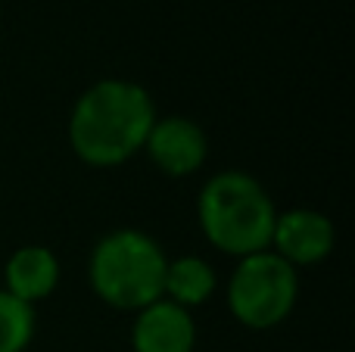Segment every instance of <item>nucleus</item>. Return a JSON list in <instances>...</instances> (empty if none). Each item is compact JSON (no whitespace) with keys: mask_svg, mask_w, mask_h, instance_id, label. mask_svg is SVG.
<instances>
[{"mask_svg":"<svg viewBox=\"0 0 355 352\" xmlns=\"http://www.w3.org/2000/svg\"><path fill=\"white\" fill-rule=\"evenodd\" d=\"M153 122L156 109L147 87L125 78H103L75 100L69 143L87 166H122L144 150Z\"/></svg>","mask_w":355,"mask_h":352,"instance_id":"nucleus-1","label":"nucleus"},{"mask_svg":"<svg viewBox=\"0 0 355 352\" xmlns=\"http://www.w3.org/2000/svg\"><path fill=\"white\" fill-rule=\"evenodd\" d=\"M196 215L206 240L227 256H252L268 249L277 209L268 191L246 172H218L196 200Z\"/></svg>","mask_w":355,"mask_h":352,"instance_id":"nucleus-2","label":"nucleus"},{"mask_svg":"<svg viewBox=\"0 0 355 352\" xmlns=\"http://www.w3.org/2000/svg\"><path fill=\"white\" fill-rule=\"evenodd\" d=\"M166 253L150 234L119 228L106 234L91 253V287L106 306L122 312H141L162 299Z\"/></svg>","mask_w":355,"mask_h":352,"instance_id":"nucleus-3","label":"nucleus"},{"mask_svg":"<svg viewBox=\"0 0 355 352\" xmlns=\"http://www.w3.org/2000/svg\"><path fill=\"white\" fill-rule=\"evenodd\" d=\"M296 297H300L296 268L271 249L243 256L227 284V309L250 331L277 328L293 312Z\"/></svg>","mask_w":355,"mask_h":352,"instance_id":"nucleus-4","label":"nucleus"},{"mask_svg":"<svg viewBox=\"0 0 355 352\" xmlns=\"http://www.w3.org/2000/svg\"><path fill=\"white\" fill-rule=\"evenodd\" d=\"M144 153L150 156V162H153L162 175H168V178H184V175H193L196 168L206 162L209 141L193 118L166 116V118H156L153 122V128H150V134H147V143H144Z\"/></svg>","mask_w":355,"mask_h":352,"instance_id":"nucleus-5","label":"nucleus"},{"mask_svg":"<svg viewBox=\"0 0 355 352\" xmlns=\"http://www.w3.org/2000/svg\"><path fill=\"white\" fill-rule=\"evenodd\" d=\"M271 253H277L290 265H315L327 259L334 249V225L315 209H287L277 212L271 228Z\"/></svg>","mask_w":355,"mask_h":352,"instance_id":"nucleus-6","label":"nucleus"},{"mask_svg":"<svg viewBox=\"0 0 355 352\" xmlns=\"http://www.w3.org/2000/svg\"><path fill=\"white\" fill-rule=\"evenodd\" d=\"M196 328L187 309L156 299L144 306L131 328V346L135 352H193Z\"/></svg>","mask_w":355,"mask_h":352,"instance_id":"nucleus-7","label":"nucleus"},{"mask_svg":"<svg viewBox=\"0 0 355 352\" xmlns=\"http://www.w3.org/2000/svg\"><path fill=\"white\" fill-rule=\"evenodd\" d=\"M3 278H6V287H3L6 293L35 306L56 290V284H60V262H56V256L47 247L28 243V247H19L6 259Z\"/></svg>","mask_w":355,"mask_h":352,"instance_id":"nucleus-8","label":"nucleus"},{"mask_svg":"<svg viewBox=\"0 0 355 352\" xmlns=\"http://www.w3.org/2000/svg\"><path fill=\"white\" fill-rule=\"evenodd\" d=\"M215 293V272L200 256H181L166 265L162 278V299L181 306V309H196Z\"/></svg>","mask_w":355,"mask_h":352,"instance_id":"nucleus-9","label":"nucleus"},{"mask_svg":"<svg viewBox=\"0 0 355 352\" xmlns=\"http://www.w3.org/2000/svg\"><path fill=\"white\" fill-rule=\"evenodd\" d=\"M35 337V306L0 290V352H25Z\"/></svg>","mask_w":355,"mask_h":352,"instance_id":"nucleus-10","label":"nucleus"}]
</instances>
